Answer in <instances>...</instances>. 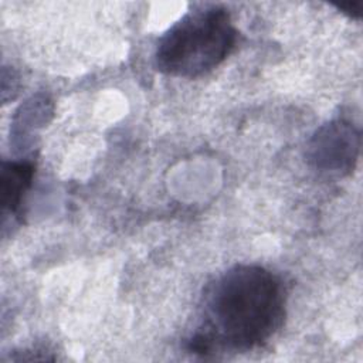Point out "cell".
<instances>
[{
	"mask_svg": "<svg viewBox=\"0 0 363 363\" xmlns=\"http://www.w3.org/2000/svg\"><path fill=\"white\" fill-rule=\"evenodd\" d=\"M337 7L343 10V13H347L350 17H354V18H359L362 14V1L342 3V4H337Z\"/></svg>",
	"mask_w": 363,
	"mask_h": 363,
	"instance_id": "cell-5",
	"label": "cell"
},
{
	"mask_svg": "<svg viewBox=\"0 0 363 363\" xmlns=\"http://www.w3.org/2000/svg\"><path fill=\"white\" fill-rule=\"evenodd\" d=\"M34 164L31 162H4L0 174L1 206L10 213L18 211L23 197L31 186Z\"/></svg>",
	"mask_w": 363,
	"mask_h": 363,
	"instance_id": "cell-4",
	"label": "cell"
},
{
	"mask_svg": "<svg viewBox=\"0 0 363 363\" xmlns=\"http://www.w3.org/2000/svg\"><path fill=\"white\" fill-rule=\"evenodd\" d=\"M285 292L281 281L259 265H235L208 288L204 298L210 343L250 350L265 343L281 328Z\"/></svg>",
	"mask_w": 363,
	"mask_h": 363,
	"instance_id": "cell-1",
	"label": "cell"
},
{
	"mask_svg": "<svg viewBox=\"0 0 363 363\" xmlns=\"http://www.w3.org/2000/svg\"><path fill=\"white\" fill-rule=\"evenodd\" d=\"M237 30L224 7L206 6L184 14L157 41L155 64L163 74L199 78L233 51Z\"/></svg>",
	"mask_w": 363,
	"mask_h": 363,
	"instance_id": "cell-2",
	"label": "cell"
},
{
	"mask_svg": "<svg viewBox=\"0 0 363 363\" xmlns=\"http://www.w3.org/2000/svg\"><path fill=\"white\" fill-rule=\"evenodd\" d=\"M359 153V133L347 122L322 126L308 146L309 162L320 172L345 174L353 169Z\"/></svg>",
	"mask_w": 363,
	"mask_h": 363,
	"instance_id": "cell-3",
	"label": "cell"
}]
</instances>
